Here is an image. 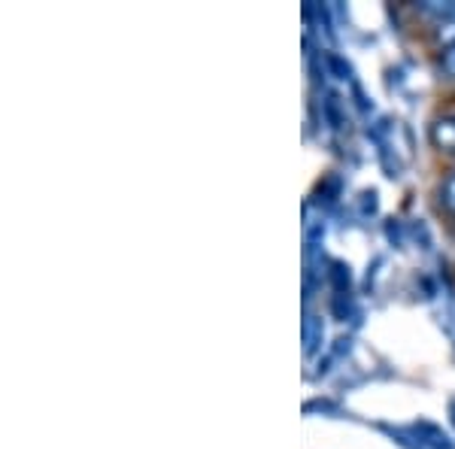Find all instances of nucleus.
Instances as JSON below:
<instances>
[{"mask_svg": "<svg viewBox=\"0 0 455 449\" xmlns=\"http://www.w3.org/2000/svg\"><path fill=\"white\" fill-rule=\"evenodd\" d=\"M322 343H325V322H322L319 313L307 310L304 313V356L310 358L315 352L322 349Z\"/></svg>", "mask_w": 455, "mask_h": 449, "instance_id": "obj_1", "label": "nucleus"}, {"mask_svg": "<svg viewBox=\"0 0 455 449\" xmlns=\"http://www.w3.org/2000/svg\"><path fill=\"white\" fill-rule=\"evenodd\" d=\"M413 434H416V440H419L422 446H431V449H455V444L450 440V434H446L443 429H437V425H431V422L413 425Z\"/></svg>", "mask_w": 455, "mask_h": 449, "instance_id": "obj_2", "label": "nucleus"}, {"mask_svg": "<svg viewBox=\"0 0 455 449\" xmlns=\"http://www.w3.org/2000/svg\"><path fill=\"white\" fill-rule=\"evenodd\" d=\"M331 283H334L337 298H347V294H349V283H352L349 264H343V261H334L331 264Z\"/></svg>", "mask_w": 455, "mask_h": 449, "instance_id": "obj_3", "label": "nucleus"}, {"mask_svg": "<svg viewBox=\"0 0 455 449\" xmlns=\"http://www.w3.org/2000/svg\"><path fill=\"white\" fill-rule=\"evenodd\" d=\"M440 201H443V207L455 216V173L443 182V188H440Z\"/></svg>", "mask_w": 455, "mask_h": 449, "instance_id": "obj_4", "label": "nucleus"}, {"mask_svg": "<svg viewBox=\"0 0 455 449\" xmlns=\"http://www.w3.org/2000/svg\"><path fill=\"white\" fill-rule=\"evenodd\" d=\"M440 64H443V73H446V76H452V79H455V43H452V46H446V49H443V55H440Z\"/></svg>", "mask_w": 455, "mask_h": 449, "instance_id": "obj_5", "label": "nucleus"}, {"mask_svg": "<svg viewBox=\"0 0 455 449\" xmlns=\"http://www.w3.org/2000/svg\"><path fill=\"white\" fill-rule=\"evenodd\" d=\"M328 64L337 70V79H349L352 76V70H349V64L347 61H340L337 55H328Z\"/></svg>", "mask_w": 455, "mask_h": 449, "instance_id": "obj_6", "label": "nucleus"}]
</instances>
